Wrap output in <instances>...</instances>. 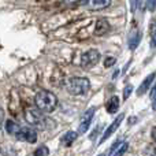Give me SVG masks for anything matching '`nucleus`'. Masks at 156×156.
<instances>
[{
	"label": "nucleus",
	"instance_id": "obj_12",
	"mask_svg": "<svg viewBox=\"0 0 156 156\" xmlns=\"http://www.w3.org/2000/svg\"><path fill=\"white\" fill-rule=\"evenodd\" d=\"M82 4L90 5L92 10H104V8L110 7L111 2L110 0H90V2H82Z\"/></svg>",
	"mask_w": 156,
	"mask_h": 156
},
{
	"label": "nucleus",
	"instance_id": "obj_18",
	"mask_svg": "<svg viewBox=\"0 0 156 156\" xmlns=\"http://www.w3.org/2000/svg\"><path fill=\"white\" fill-rule=\"evenodd\" d=\"M132 92H133V86L132 85H126V86H125V89H123V99L125 100L129 99V96L132 94Z\"/></svg>",
	"mask_w": 156,
	"mask_h": 156
},
{
	"label": "nucleus",
	"instance_id": "obj_15",
	"mask_svg": "<svg viewBox=\"0 0 156 156\" xmlns=\"http://www.w3.org/2000/svg\"><path fill=\"white\" fill-rule=\"evenodd\" d=\"M127 148H129V144H127L126 141H123V143H122L121 145H119V148L112 154V156H123V155H125V152L127 151Z\"/></svg>",
	"mask_w": 156,
	"mask_h": 156
},
{
	"label": "nucleus",
	"instance_id": "obj_7",
	"mask_svg": "<svg viewBox=\"0 0 156 156\" xmlns=\"http://www.w3.org/2000/svg\"><path fill=\"white\" fill-rule=\"evenodd\" d=\"M123 118H125V114H121L119 116H116V118L114 119V122L107 127V130L104 132V134L101 136V138H100V144H103L104 141H107V138H108V137H111V134H112V133L115 132V130L118 129L119 126H121L122 119H123Z\"/></svg>",
	"mask_w": 156,
	"mask_h": 156
},
{
	"label": "nucleus",
	"instance_id": "obj_16",
	"mask_svg": "<svg viewBox=\"0 0 156 156\" xmlns=\"http://www.w3.org/2000/svg\"><path fill=\"white\" fill-rule=\"evenodd\" d=\"M48 155H49V149L44 145L38 147V148L34 151V154H33V156H48Z\"/></svg>",
	"mask_w": 156,
	"mask_h": 156
},
{
	"label": "nucleus",
	"instance_id": "obj_14",
	"mask_svg": "<svg viewBox=\"0 0 156 156\" xmlns=\"http://www.w3.org/2000/svg\"><path fill=\"white\" fill-rule=\"evenodd\" d=\"M77 137H78V133L77 132H73V130H70V132H67L62 137V144H63V145H66V147L71 145V144H73L74 141L77 140Z\"/></svg>",
	"mask_w": 156,
	"mask_h": 156
},
{
	"label": "nucleus",
	"instance_id": "obj_24",
	"mask_svg": "<svg viewBox=\"0 0 156 156\" xmlns=\"http://www.w3.org/2000/svg\"><path fill=\"white\" fill-rule=\"evenodd\" d=\"M99 156H104V155H99Z\"/></svg>",
	"mask_w": 156,
	"mask_h": 156
},
{
	"label": "nucleus",
	"instance_id": "obj_11",
	"mask_svg": "<svg viewBox=\"0 0 156 156\" xmlns=\"http://www.w3.org/2000/svg\"><path fill=\"white\" fill-rule=\"evenodd\" d=\"M119 105H121V100L118 96H112L108 99L107 104H105V110L108 114H115L119 110Z\"/></svg>",
	"mask_w": 156,
	"mask_h": 156
},
{
	"label": "nucleus",
	"instance_id": "obj_20",
	"mask_svg": "<svg viewBox=\"0 0 156 156\" xmlns=\"http://www.w3.org/2000/svg\"><path fill=\"white\" fill-rule=\"evenodd\" d=\"M145 5H147V10L152 12V11H155V8H156V2H147Z\"/></svg>",
	"mask_w": 156,
	"mask_h": 156
},
{
	"label": "nucleus",
	"instance_id": "obj_13",
	"mask_svg": "<svg viewBox=\"0 0 156 156\" xmlns=\"http://www.w3.org/2000/svg\"><path fill=\"white\" fill-rule=\"evenodd\" d=\"M21 129L22 127L19 126L16 122H14L12 119H8L7 122H5V130H7V133L8 134H11V136H16L19 132H21Z\"/></svg>",
	"mask_w": 156,
	"mask_h": 156
},
{
	"label": "nucleus",
	"instance_id": "obj_6",
	"mask_svg": "<svg viewBox=\"0 0 156 156\" xmlns=\"http://www.w3.org/2000/svg\"><path fill=\"white\" fill-rule=\"evenodd\" d=\"M94 107H90L88 111H85L83 112V115L81 116V123H80V127H78V132L81 133V134H83V133H86V130L89 129V125H90L92 119H93V115H94Z\"/></svg>",
	"mask_w": 156,
	"mask_h": 156
},
{
	"label": "nucleus",
	"instance_id": "obj_10",
	"mask_svg": "<svg viewBox=\"0 0 156 156\" xmlns=\"http://www.w3.org/2000/svg\"><path fill=\"white\" fill-rule=\"evenodd\" d=\"M141 41V33L138 29H133L132 32H130L129 34V48L132 49H136L138 47V44H140Z\"/></svg>",
	"mask_w": 156,
	"mask_h": 156
},
{
	"label": "nucleus",
	"instance_id": "obj_21",
	"mask_svg": "<svg viewBox=\"0 0 156 156\" xmlns=\"http://www.w3.org/2000/svg\"><path fill=\"white\" fill-rule=\"evenodd\" d=\"M114 63H115V58H107L104 60V67H111Z\"/></svg>",
	"mask_w": 156,
	"mask_h": 156
},
{
	"label": "nucleus",
	"instance_id": "obj_23",
	"mask_svg": "<svg viewBox=\"0 0 156 156\" xmlns=\"http://www.w3.org/2000/svg\"><path fill=\"white\" fill-rule=\"evenodd\" d=\"M151 136H152V140L156 141V126L152 129V132H151Z\"/></svg>",
	"mask_w": 156,
	"mask_h": 156
},
{
	"label": "nucleus",
	"instance_id": "obj_22",
	"mask_svg": "<svg viewBox=\"0 0 156 156\" xmlns=\"http://www.w3.org/2000/svg\"><path fill=\"white\" fill-rule=\"evenodd\" d=\"M151 99H152V108L156 111V93L151 94Z\"/></svg>",
	"mask_w": 156,
	"mask_h": 156
},
{
	"label": "nucleus",
	"instance_id": "obj_19",
	"mask_svg": "<svg viewBox=\"0 0 156 156\" xmlns=\"http://www.w3.org/2000/svg\"><path fill=\"white\" fill-rule=\"evenodd\" d=\"M151 47L152 48H156V26L152 30V34H151Z\"/></svg>",
	"mask_w": 156,
	"mask_h": 156
},
{
	"label": "nucleus",
	"instance_id": "obj_9",
	"mask_svg": "<svg viewBox=\"0 0 156 156\" xmlns=\"http://www.w3.org/2000/svg\"><path fill=\"white\" fill-rule=\"evenodd\" d=\"M155 77H156V71H154V73H151L148 77L145 78V80L143 81V82H141L140 88L137 89V94H138V96H143L144 93H147V90H148V89L152 86V82H154Z\"/></svg>",
	"mask_w": 156,
	"mask_h": 156
},
{
	"label": "nucleus",
	"instance_id": "obj_8",
	"mask_svg": "<svg viewBox=\"0 0 156 156\" xmlns=\"http://www.w3.org/2000/svg\"><path fill=\"white\" fill-rule=\"evenodd\" d=\"M110 32V23L105 18H100L96 22V27H94V34L96 36H104Z\"/></svg>",
	"mask_w": 156,
	"mask_h": 156
},
{
	"label": "nucleus",
	"instance_id": "obj_4",
	"mask_svg": "<svg viewBox=\"0 0 156 156\" xmlns=\"http://www.w3.org/2000/svg\"><path fill=\"white\" fill-rule=\"evenodd\" d=\"M25 119L27 121V123L33 125V126H44V122L48 118H44L40 110L27 108V110H25Z\"/></svg>",
	"mask_w": 156,
	"mask_h": 156
},
{
	"label": "nucleus",
	"instance_id": "obj_3",
	"mask_svg": "<svg viewBox=\"0 0 156 156\" xmlns=\"http://www.w3.org/2000/svg\"><path fill=\"white\" fill-rule=\"evenodd\" d=\"M100 52L97 49H89L81 55V66L82 69H92L100 60Z\"/></svg>",
	"mask_w": 156,
	"mask_h": 156
},
{
	"label": "nucleus",
	"instance_id": "obj_2",
	"mask_svg": "<svg viewBox=\"0 0 156 156\" xmlns=\"http://www.w3.org/2000/svg\"><path fill=\"white\" fill-rule=\"evenodd\" d=\"M90 88V81L85 77H73L67 81L66 89L73 96H81L85 94Z\"/></svg>",
	"mask_w": 156,
	"mask_h": 156
},
{
	"label": "nucleus",
	"instance_id": "obj_5",
	"mask_svg": "<svg viewBox=\"0 0 156 156\" xmlns=\"http://www.w3.org/2000/svg\"><path fill=\"white\" fill-rule=\"evenodd\" d=\"M19 141H26V143H30V144H34L37 141V133L36 130L30 129V127H22L21 132L15 136Z\"/></svg>",
	"mask_w": 156,
	"mask_h": 156
},
{
	"label": "nucleus",
	"instance_id": "obj_17",
	"mask_svg": "<svg viewBox=\"0 0 156 156\" xmlns=\"http://www.w3.org/2000/svg\"><path fill=\"white\" fill-rule=\"evenodd\" d=\"M144 156H156V147L147 145L144 149Z\"/></svg>",
	"mask_w": 156,
	"mask_h": 156
},
{
	"label": "nucleus",
	"instance_id": "obj_1",
	"mask_svg": "<svg viewBox=\"0 0 156 156\" xmlns=\"http://www.w3.org/2000/svg\"><path fill=\"white\" fill-rule=\"evenodd\" d=\"M34 104L41 112H52L58 105V97L49 90H40L34 97Z\"/></svg>",
	"mask_w": 156,
	"mask_h": 156
}]
</instances>
